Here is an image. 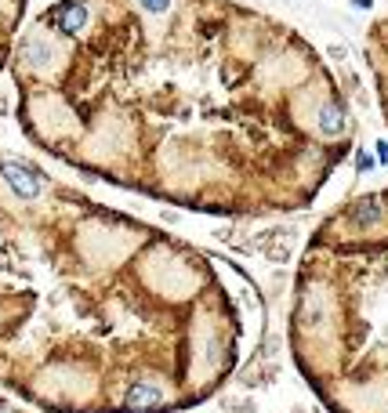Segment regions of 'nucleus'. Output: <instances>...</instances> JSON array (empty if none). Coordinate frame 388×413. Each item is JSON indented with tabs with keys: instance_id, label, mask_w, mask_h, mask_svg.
Here are the masks:
<instances>
[{
	"instance_id": "f03ea898",
	"label": "nucleus",
	"mask_w": 388,
	"mask_h": 413,
	"mask_svg": "<svg viewBox=\"0 0 388 413\" xmlns=\"http://www.w3.org/2000/svg\"><path fill=\"white\" fill-rule=\"evenodd\" d=\"M40 315L29 395L62 413H178L233 380L254 283L229 258L48 178H0V327Z\"/></svg>"
},
{
	"instance_id": "f257e3e1",
	"label": "nucleus",
	"mask_w": 388,
	"mask_h": 413,
	"mask_svg": "<svg viewBox=\"0 0 388 413\" xmlns=\"http://www.w3.org/2000/svg\"><path fill=\"white\" fill-rule=\"evenodd\" d=\"M8 73L37 149L196 214L305 210L355 149L331 58L243 0H58L22 26Z\"/></svg>"
},
{
	"instance_id": "20e7f679",
	"label": "nucleus",
	"mask_w": 388,
	"mask_h": 413,
	"mask_svg": "<svg viewBox=\"0 0 388 413\" xmlns=\"http://www.w3.org/2000/svg\"><path fill=\"white\" fill-rule=\"evenodd\" d=\"M363 58H367V69L374 77L381 116L388 123V15H381V18L370 22L367 37H363Z\"/></svg>"
},
{
	"instance_id": "7ed1b4c3",
	"label": "nucleus",
	"mask_w": 388,
	"mask_h": 413,
	"mask_svg": "<svg viewBox=\"0 0 388 413\" xmlns=\"http://www.w3.org/2000/svg\"><path fill=\"white\" fill-rule=\"evenodd\" d=\"M290 348L331 413H388V188L348 196L309 236Z\"/></svg>"
},
{
	"instance_id": "39448f33",
	"label": "nucleus",
	"mask_w": 388,
	"mask_h": 413,
	"mask_svg": "<svg viewBox=\"0 0 388 413\" xmlns=\"http://www.w3.org/2000/svg\"><path fill=\"white\" fill-rule=\"evenodd\" d=\"M22 26H26V0H0V73L11 66Z\"/></svg>"
}]
</instances>
